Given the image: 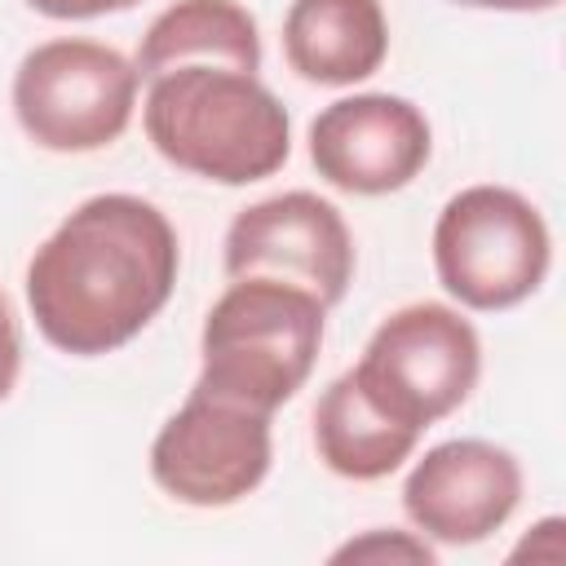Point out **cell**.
Masks as SVG:
<instances>
[{"instance_id":"obj_1","label":"cell","mask_w":566,"mask_h":566,"mask_svg":"<svg viewBox=\"0 0 566 566\" xmlns=\"http://www.w3.org/2000/svg\"><path fill=\"white\" fill-rule=\"evenodd\" d=\"M181 274V239L159 203L106 190L71 208L27 261L35 332L71 354L102 358L137 340L168 305Z\"/></svg>"},{"instance_id":"obj_2","label":"cell","mask_w":566,"mask_h":566,"mask_svg":"<svg viewBox=\"0 0 566 566\" xmlns=\"http://www.w3.org/2000/svg\"><path fill=\"white\" fill-rule=\"evenodd\" d=\"M142 128L155 155L217 186L274 177L292 155V119L261 75L234 66H177L146 80Z\"/></svg>"},{"instance_id":"obj_3","label":"cell","mask_w":566,"mask_h":566,"mask_svg":"<svg viewBox=\"0 0 566 566\" xmlns=\"http://www.w3.org/2000/svg\"><path fill=\"white\" fill-rule=\"evenodd\" d=\"M327 336V305L279 279H230L199 332L195 389L261 416L292 402Z\"/></svg>"},{"instance_id":"obj_4","label":"cell","mask_w":566,"mask_h":566,"mask_svg":"<svg viewBox=\"0 0 566 566\" xmlns=\"http://www.w3.org/2000/svg\"><path fill=\"white\" fill-rule=\"evenodd\" d=\"M553 265L544 212L513 186L478 181L455 190L433 221V274L451 301L500 314L539 292Z\"/></svg>"},{"instance_id":"obj_5","label":"cell","mask_w":566,"mask_h":566,"mask_svg":"<svg viewBox=\"0 0 566 566\" xmlns=\"http://www.w3.org/2000/svg\"><path fill=\"white\" fill-rule=\"evenodd\" d=\"M142 75L115 44L57 35L22 53L9 106L18 128L53 155H93L115 146L137 111Z\"/></svg>"},{"instance_id":"obj_6","label":"cell","mask_w":566,"mask_h":566,"mask_svg":"<svg viewBox=\"0 0 566 566\" xmlns=\"http://www.w3.org/2000/svg\"><path fill=\"white\" fill-rule=\"evenodd\" d=\"M354 376L394 420L424 433L460 411L478 389L482 340L455 305L411 301L376 323Z\"/></svg>"},{"instance_id":"obj_7","label":"cell","mask_w":566,"mask_h":566,"mask_svg":"<svg viewBox=\"0 0 566 566\" xmlns=\"http://www.w3.org/2000/svg\"><path fill=\"white\" fill-rule=\"evenodd\" d=\"M270 416L199 389H190V398L159 424L150 442L155 486L190 509H230L248 500L270 478Z\"/></svg>"},{"instance_id":"obj_8","label":"cell","mask_w":566,"mask_h":566,"mask_svg":"<svg viewBox=\"0 0 566 566\" xmlns=\"http://www.w3.org/2000/svg\"><path fill=\"white\" fill-rule=\"evenodd\" d=\"M226 279H279L327 310L354 283V234L340 208L314 190H283L234 212L226 230Z\"/></svg>"},{"instance_id":"obj_9","label":"cell","mask_w":566,"mask_h":566,"mask_svg":"<svg viewBox=\"0 0 566 566\" xmlns=\"http://www.w3.org/2000/svg\"><path fill=\"white\" fill-rule=\"evenodd\" d=\"M429 155L433 128L398 93H349L310 119V164L345 195H394L424 172Z\"/></svg>"},{"instance_id":"obj_10","label":"cell","mask_w":566,"mask_h":566,"mask_svg":"<svg viewBox=\"0 0 566 566\" xmlns=\"http://www.w3.org/2000/svg\"><path fill=\"white\" fill-rule=\"evenodd\" d=\"M522 486L526 478L509 447L486 438H447L411 464L402 482V513L429 544L469 548L491 539L517 513Z\"/></svg>"},{"instance_id":"obj_11","label":"cell","mask_w":566,"mask_h":566,"mask_svg":"<svg viewBox=\"0 0 566 566\" xmlns=\"http://www.w3.org/2000/svg\"><path fill=\"white\" fill-rule=\"evenodd\" d=\"M283 57L318 88L371 80L389 57V18L380 0H292L283 13Z\"/></svg>"},{"instance_id":"obj_12","label":"cell","mask_w":566,"mask_h":566,"mask_svg":"<svg viewBox=\"0 0 566 566\" xmlns=\"http://www.w3.org/2000/svg\"><path fill=\"white\" fill-rule=\"evenodd\" d=\"M420 447V433L394 420L349 371H340L314 402V451L349 482H380L398 473Z\"/></svg>"},{"instance_id":"obj_13","label":"cell","mask_w":566,"mask_h":566,"mask_svg":"<svg viewBox=\"0 0 566 566\" xmlns=\"http://www.w3.org/2000/svg\"><path fill=\"white\" fill-rule=\"evenodd\" d=\"M142 80L177 66H234L261 71V31L239 0H172L159 9L133 57Z\"/></svg>"},{"instance_id":"obj_14","label":"cell","mask_w":566,"mask_h":566,"mask_svg":"<svg viewBox=\"0 0 566 566\" xmlns=\"http://www.w3.org/2000/svg\"><path fill=\"white\" fill-rule=\"evenodd\" d=\"M332 562H407V566H433L438 553L420 531H385L371 526L358 539H345L340 548H332Z\"/></svg>"},{"instance_id":"obj_15","label":"cell","mask_w":566,"mask_h":566,"mask_svg":"<svg viewBox=\"0 0 566 566\" xmlns=\"http://www.w3.org/2000/svg\"><path fill=\"white\" fill-rule=\"evenodd\" d=\"M18 376H22V332L9 296L0 292V402L18 389Z\"/></svg>"},{"instance_id":"obj_16","label":"cell","mask_w":566,"mask_h":566,"mask_svg":"<svg viewBox=\"0 0 566 566\" xmlns=\"http://www.w3.org/2000/svg\"><path fill=\"white\" fill-rule=\"evenodd\" d=\"M142 0H27V9L57 18V22H88V18H106V13H124Z\"/></svg>"},{"instance_id":"obj_17","label":"cell","mask_w":566,"mask_h":566,"mask_svg":"<svg viewBox=\"0 0 566 566\" xmlns=\"http://www.w3.org/2000/svg\"><path fill=\"white\" fill-rule=\"evenodd\" d=\"M531 531H535V539L526 535V539L513 548V562H517V557H531V562H535V557H544V562H562V553H566V548H562V531H566V522H562V517H544V522H535Z\"/></svg>"},{"instance_id":"obj_18","label":"cell","mask_w":566,"mask_h":566,"mask_svg":"<svg viewBox=\"0 0 566 566\" xmlns=\"http://www.w3.org/2000/svg\"><path fill=\"white\" fill-rule=\"evenodd\" d=\"M451 4L491 9V13H548V9H557L562 0H451Z\"/></svg>"}]
</instances>
